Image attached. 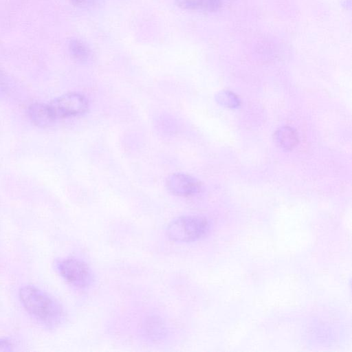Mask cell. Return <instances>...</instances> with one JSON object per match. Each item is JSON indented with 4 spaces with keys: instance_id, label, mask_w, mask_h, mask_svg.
<instances>
[{
    "instance_id": "3",
    "label": "cell",
    "mask_w": 352,
    "mask_h": 352,
    "mask_svg": "<svg viewBox=\"0 0 352 352\" xmlns=\"http://www.w3.org/2000/svg\"><path fill=\"white\" fill-rule=\"evenodd\" d=\"M55 267L59 275L71 286L80 289L89 288L94 282V274L84 261L74 257L58 259Z\"/></svg>"
},
{
    "instance_id": "11",
    "label": "cell",
    "mask_w": 352,
    "mask_h": 352,
    "mask_svg": "<svg viewBox=\"0 0 352 352\" xmlns=\"http://www.w3.org/2000/svg\"><path fill=\"white\" fill-rule=\"evenodd\" d=\"M10 346L9 341L7 340H0V349L1 348H5L6 349L7 348H9Z\"/></svg>"
},
{
    "instance_id": "9",
    "label": "cell",
    "mask_w": 352,
    "mask_h": 352,
    "mask_svg": "<svg viewBox=\"0 0 352 352\" xmlns=\"http://www.w3.org/2000/svg\"><path fill=\"white\" fill-rule=\"evenodd\" d=\"M69 49L72 56L77 60H85L89 56L88 49L78 40H72L69 45Z\"/></svg>"
},
{
    "instance_id": "1",
    "label": "cell",
    "mask_w": 352,
    "mask_h": 352,
    "mask_svg": "<svg viewBox=\"0 0 352 352\" xmlns=\"http://www.w3.org/2000/svg\"><path fill=\"white\" fill-rule=\"evenodd\" d=\"M19 300L26 311L39 322L53 327L64 318L60 303L47 292L33 285L20 288Z\"/></svg>"
},
{
    "instance_id": "5",
    "label": "cell",
    "mask_w": 352,
    "mask_h": 352,
    "mask_svg": "<svg viewBox=\"0 0 352 352\" xmlns=\"http://www.w3.org/2000/svg\"><path fill=\"white\" fill-rule=\"evenodd\" d=\"M168 190L177 196H192L199 193L201 184L196 178L185 173H173L169 175L166 182Z\"/></svg>"
},
{
    "instance_id": "10",
    "label": "cell",
    "mask_w": 352,
    "mask_h": 352,
    "mask_svg": "<svg viewBox=\"0 0 352 352\" xmlns=\"http://www.w3.org/2000/svg\"><path fill=\"white\" fill-rule=\"evenodd\" d=\"M217 98V100L221 104L230 108L236 107L239 104V100L236 96L228 91L219 93Z\"/></svg>"
},
{
    "instance_id": "7",
    "label": "cell",
    "mask_w": 352,
    "mask_h": 352,
    "mask_svg": "<svg viewBox=\"0 0 352 352\" xmlns=\"http://www.w3.org/2000/svg\"><path fill=\"white\" fill-rule=\"evenodd\" d=\"M274 140L281 148L292 150L298 144V136L293 128L283 126L274 133Z\"/></svg>"
},
{
    "instance_id": "8",
    "label": "cell",
    "mask_w": 352,
    "mask_h": 352,
    "mask_svg": "<svg viewBox=\"0 0 352 352\" xmlns=\"http://www.w3.org/2000/svg\"><path fill=\"white\" fill-rule=\"evenodd\" d=\"M182 8L213 12L221 6V0H176Z\"/></svg>"
},
{
    "instance_id": "4",
    "label": "cell",
    "mask_w": 352,
    "mask_h": 352,
    "mask_svg": "<svg viewBox=\"0 0 352 352\" xmlns=\"http://www.w3.org/2000/svg\"><path fill=\"white\" fill-rule=\"evenodd\" d=\"M56 119L76 116L85 113L88 109V100L78 93L62 95L49 103Z\"/></svg>"
},
{
    "instance_id": "12",
    "label": "cell",
    "mask_w": 352,
    "mask_h": 352,
    "mask_svg": "<svg viewBox=\"0 0 352 352\" xmlns=\"http://www.w3.org/2000/svg\"><path fill=\"white\" fill-rule=\"evenodd\" d=\"M78 1H82V0H78Z\"/></svg>"
},
{
    "instance_id": "2",
    "label": "cell",
    "mask_w": 352,
    "mask_h": 352,
    "mask_svg": "<svg viewBox=\"0 0 352 352\" xmlns=\"http://www.w3.org/2000/svg\"><path fill=\"white\" fill-rule=\"evenodd\" d=\"M208 230L207 219L197 215H186L171 221L167 226L166 234L173 241L188 243L201 239Z\"/></svg>"
},
{
    "instance_id": "6",
    "label": "cell",
    "mask_w": 352,
    "mask_h": 352,
    "mask_svg": "<svg viewBox=\"0 0 352 352\" xmlns=\"http://www.w3.org/2000/svg\"><path fill=\"white\" fill-rule=\"evenodd\" d=\"M28 113L31 121L42 128L50 126L56 120L49 104L33 103L28 107Z\"/></svg>"
}]
</instances>
